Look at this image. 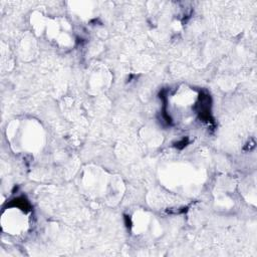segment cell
I'll return each mask as SVG.
<instances>
[{
  "label": "cell",
  "instance_id": "6da1fadb",
  "mask_svg": "<svg viewBox=\"0 0 257 257\" xmlns=\"http://www.w3.org/2000/svg\"><path fill=\"white\" fill-rule=\"evenodd\" d=\"M17 128L19 130V133L12 130V133H16V135L11 134L10 137L19 139V142L17 143L18 147H23L25 149H34L38 146L41 140V135L39 131H36L34 127H31L29 124H27V127L26 125L25 127H23L22 125H17Z\"/></svg>",
  "mask_w": 257,
  "mask_h": 257
}]
</instances>
